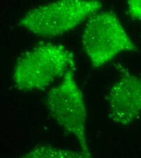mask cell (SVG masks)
<instances>
[{
  "mask_svg": "<svg viewBox=\"0 0 141 158\" xmlns=\"http://www.w3.org/2000/svg\"><path fill=\"white\" fill-rule=\"evenodd\" d=\"M75 68L73 54L64 46L42 43L24 53L15 64L12 79L21 91L40 90Z\"/></svg>",
  "mask_w": 141,
  "mask_h": 158,
  "instance_id": "cell-1",
  "label": "cell"
},
{
  "mask_svg": "<svg viewBox=\"0 0 141 158\" xmlns=\"http://www.w3.org/2000/svg\"><path fill=\"white\" fill-rule=\"evenodd\" d=\"M102 7L99 0H56L28 12L19 25L41 37H57L77 27Z\"/></svg>",
  "mask_w": 141,
  "mask_h": 158,
  "instance_id": "cell-2",
  "label": "cell"
},
{
  "mask_svg": "<svg viewBox=\"0 0 141 158\" xmlns=\"http://www.w3.org/2000/svg\"><path fill=\"white\" fill-rule=\"evenodd\" d=\"M81 41L94 68L105 65L122 52L137 50L118 16L110 11H98L88 19Z\"/></svg>",
  "mask_w": 141,
  "mask_h": 158,
  "instance_id": "cell-3",
  "label": "cell"
},
{
  "mask_svg": "<svg viewBox=\"0 0 141 158\" xmlns=\"http://www.w3.org/2000/svg\"><path fill=\"white\" fill-rule=\"evenodd\" d=\"M73 70H69L60 83L49 90L46 105L53 118L77 139L81 152L91 158L86 135V105Z\"/></svg>",
  "mask_w": 141,
  "mask_h": 158,
  "instance_id": "cell-4",
  "label": "cell"
},
{
  "mask_svg": "<svg viewBox=\"0 0 141 158\" xmlns=\"http://www.w3.org/2000/svg\"><path fill=\"white\" fill-rule=\"evenodd\" d=\"M109 117L116 124L128 125L141 114V77L125 73L106 97Z\"/></svg>",
  "mask_w": 141,
  "mask_h": 158,
  "instance_id": "cell-5",
  "label": "cell"
},
{
  "mask_svg": "<svg viewBox=\"0 0 141 158\" xmlns=\"http://www.w3.org/2000/svg\"><path fill=\"white\" fill-rule=\"evenodd\" d=\"M23 158H89L83 152H74L49 145H38L29 151Z\"/></svg>",
  "mask_w": 141,
  "mask_h": 158,
  "instance_id": "cell-6",
  "label": "cell"
},
{
  "mask_svg": "<svg viewBox=\"0 0 141 158\" xmlns=\"http://www.w3.org/2000/svg\"><path fill=\"white\" fill-rule=\"evenodd\" d=\"M128 9L133 19L141 20V0H128Z\"/></svg>",
  "mask_w": 141,
  "mask_h": 158,
  "instance_id": "cell-7",
  "label": "cell"
}]
</instances>
